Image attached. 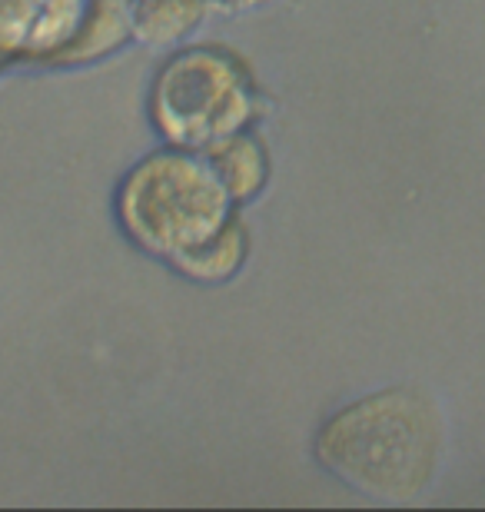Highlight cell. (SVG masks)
Returning a JSON list of instances; mask_svg holds the SVG:
<instances>
[{"instance_id":"cell-1","label":"cell","mask_w":485,"mask_h":512,"mask_svg":"<svg viewBox=\"0 0 485 512\" xmlns=\"http://www.w3.org/2000/svg\"><path fill=\"white\" fill-rule=\"evenodd\" d=\"M316 453L339 479L369 496L409 499L436 476L439 409L419 389H386L329 419Z\"/></svg>"},{"instance_id":"cell-2","label":"cell","mask_w":485,"mask_h":512,"mask_svg":"<svg viewBox=\"0 0 485 512\" xmlns=\"http://www.w3.org/2000/svg\"><path fill=\"white\" fill-rule=\"evenodd\" d=\"M127 223L160 253H200L210 247L226 213L220 180L187 157H157L130 180Z\"/></svg>"},{"instance_id":"cell-3","label":"cell","mask_w":485,"mask_h":512,"mask_svg":"<svg viewBox=\"0 0 485 512\" xmlns=\"http://www.w3.org/2000/svg\"><path fill=\"white\" fill-rule=\"evenodd\" d=\"M160 117L173 137L203 143L216 133L236 127L243 97L233 70L213 57H187L160 84Z\"/></svg>"}]
</instances>
